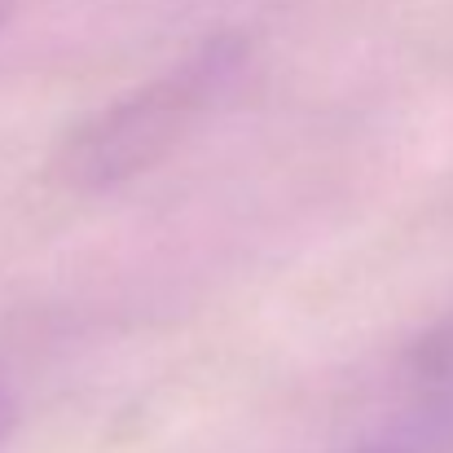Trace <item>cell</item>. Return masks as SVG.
Listing matches in <instances>:
<instances>
[{"mask_svg": "<svg viewBox=\"0 0 453 453\" xmlns=\"http://www.w3.org/2000/svg\"><path fill=\"white\" fill-rule=\"evenodd\" d=\"M343 453H453V410L418 405L410 418L374 432L370 441H361Z\"/></svg>", "mask_w": 453, "mask_h": 453, "instance_id": "cell-2", "label": "cell"}, {"mask_svg": "<svg viewBox=\"0 0 453 453\" xmlns=\"http://www.w3.org/2000/svg\"><path fill=\"white\" fill-rule=\"evenodd\" d=\"M9 9H13V0H0V27H4V18H9Z\"/></svg>", "mask_w": 453, "mask_h": 453, "instance_id": "cell-5", "label": "cell"}, {"mask_svg": "<svg viewBox=\"0 0 453 453\" xmlns=\"http://www.w3.org/2000/svg\"><path fill=\"white\" fill-rule=\"evenodd\" d=\"M418 405L453 410V326H445L418 357Z\"/></svg>", "mask_w": 453, "mask_h": 453, "instance_id": "cell-3", "label": "cell"}, {"mask_svg": "<svg viewBox=\"0 0 453 453\" xmlns=\"http://www.w3.org/2000/svg\"><path fill=\"white\" fill-rule=\"evenodd\" d=\"M13 427H18V396H13L9 379L0 374V445L13 436Z\"/></svg>", "mask_w": 453, "mask_h": 453, "instance_id": "cell-4", "label": "cell"}, {"mask_svg": "<svg viewBox=\"0 0 453 453\" xmlns=\"http://www.w3.org/2000/svg\"><path fill=\"white\" fill-rule=\"evenodd\" d=\"M234 66H238L234 44H211L172 66L167 75H158L154 84L119 97L66 142L62 176H71L84 189H106L115 180L146 172L220 97Z\"/></svg>", "mask_w": 453, "mask_h": 453, "instance_id": "cell-1", "label": "cell"}]
</instances>
